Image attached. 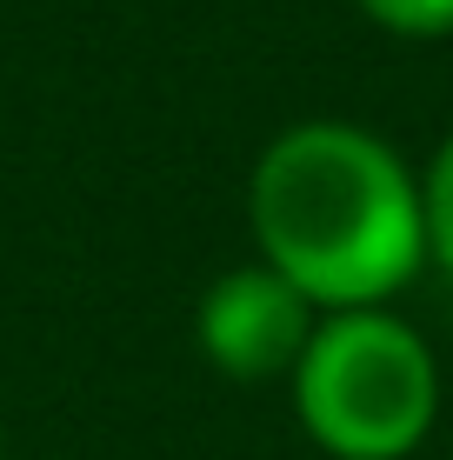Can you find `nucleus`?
<instances>
[{"label": "nucleus", "mask_w": 453, "mask_h": 460, "mask_svg": "<svg viewBox=\"0 0 453 460\" xmlns=\"http://www.w3.org/2000/svg\"><path fill=\"white\" fill-rule=\"evenodd\" d=\"M293 380V414L334 460H407L440 414L433 347L387 307L320 314Z\"/></svg>", "instance_id": "obj_2"}, {"label": "nucleus", "mask_w": 453, "mask_h": 460, "mask_svg": "<svg viewBox=\"0 0 453 460\" xmlns=\"http://www.w3.org/2000/svg\"><path fill=\"white\" fill-rule=\"evenodd\" d=\"M320 327V307L293 288L280 267L247 261L227 267L194 314V341L227 380H280L301 367L307 341Z\"/></svg>", "instance_id": "obj_3"}, {"label": "nucleus", "mask_w": 453, "mask_h": 460, "mask_svg": "<svg viewBox=\"0 0 453 460\" xmlns=\"http://www.w3.org/2000/svg\"><path fill=\"white\" fill-rule=\"evenodd\" d=\"M247 227L320 314L387 307L427 267L414 167L353 120H301L267 140L247 181Z\"/></svg>", "instance_id": "obj_1"}, {"label": "nucleus", "mask_w": 453, "mask_h": 460, "mask_svg": "<svg viewBox=\"0 0 453 460\" xmlns=\"http://www.w3.org/2000/svg\"><path fill=\"white\" fill-rule=\"evenodd\" d=\"M420 214H427V261L453 274V134L433 147L420 173Z\"/></svg>", "instance_id": "obj_4"}, {"label": "nucleus", "mask_w": 453, "mask_h": 460, "mask_svg": "<svg viewBox=\"0 0 453 460\" xmlns=\"http://www.w3.org/2000/svg\"><path fill=\"white\" fill-rule=\"evenodd\" d=\"M353 7L394 40H447L453 34V0H353Z\"/></svg>", "instance_id": "obj_5"}]
</instances>
